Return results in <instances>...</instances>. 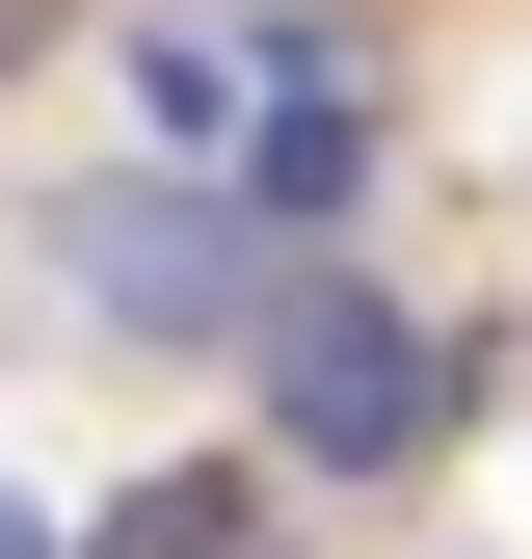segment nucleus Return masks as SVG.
<instances>
[{
  "label": "nucleus",
  "mask_w": 532,
  "mask_h": 559,
  "mask_svg": "<svg viewBox=\"0 0 532 559\" xmlns=\"http://www.w3.org/2000/svg\"><path fill=\"white\" fill-rule=\"evenodd\" d=\"M133 107H160V133H214V160H240L266 107H347V53H319L293 0H186V27H133Z\"/></svg>",
  "instance_id": "obj_3"
},
{
  "label": "nucleus",
  "mask_w": 532,
  "mask_h": 559,
  "mask_svg": "<svg viewBox=\"0 0 532 559\" xmlns=\"http://www.w3.org/2000/svg\"><path fill=\"white\" fill-rule=\"evenodd\" d=\"M81 559H240V479H160V507H107Z\"/></svg>",
  "instance_id": "obj_5"
},
{
  "label": "nucleus",
  "mask_w": 532,
  "mask_h": 559,
  "mask_svg": "<svg viewBox=\"0 0 532 559\" xmlns=\"http://www.w3.org/2000/svg\"><path fill=\"white\" fill-rule=\"evenodd\" d=\"M0 559H53V507H27V479H0Z\"/></svg>",
  "instance_id": "obj_7"
},
{
  "label": "nucleus",
  "mask_w": 532,
  "mask_h": 559,
  "mask_svg": "<svg viewBox=\"0 0 532 559\" xmlns=\"http://www.w3.org/2000/svg\"><path fill=\"white\" fill-rule=\"evenodd\" d=\"M240 346H266V453H293V479H399V453H426V400H452V346L399 320L373 266H319V240L266 266Z\"/></svg>",
  "instance_id": "obj_1"
},
{
  "label": "nucleus",
  "mask_w": 532,
  "mask_h": 559,
  "mask_svg": "<svg viewBox=\"0 0 532 559\" xmlns=\"http://www.w3.org/2000/svg\"><path fill=\"white\" fill-rule=\"evenodd\" d=\"M27 53H53V0H0V81H27Z\"/></svg>",
  "instance_id": "obj_6"
},
{
  "label": "nucleus",
  "mask_w": 532,
  "mask_h": 559,
  "mask_svg": "<svg viewBox=\"0 0 532 559\" xmlns=\"http://www.w3.org/2000/svg\"><path fill=\"white\" fill-rule=\"evenodd\" d=\"M347 187H373V107H266V133H240V214H266V240H319Z\"/></svg>",
  "instance_id": "obj_4"
},
{
  "label": "nucleus",
  "mask_w": 532,
  "mask_h": 559,
  "mask_svg": "<svg viewBox=\"0 0 532 559\" xmlns=\"http://www.w3.org/2000/svg\"><path fill=\"white\" fill-rule=\"evenodd\" d=\"M53 266H81V320H107V346H240L293 240H266L240 187H81V214H53Z\"/></svg>",
  "instance_id": "obj_2"
}]
</instances>
